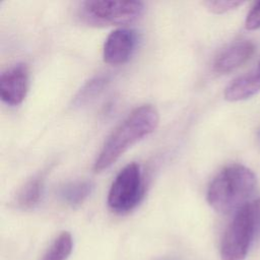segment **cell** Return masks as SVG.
I'll return each instance as SVG.
<instances>
[{"mask_svg": "<svg viewBox=\"0 0 260 260\" xmlns=\"http://www.w3.org/2000/svg\"><path fill=\"white\" fill-rule=\"evenodd\" d=\"M255 187L254 173L245 166L233 164L223 168L210 182L207 202L217 212L236 213L250 202Z\"/></svg>", "mask_w": 260, "mask_h": 260, "instance_id": "obj_2", "label": "cell"}, {"mask_svg": "<svg viewBox=\"0 0 260 260\" xmlns=\"http://www.w3.org/2000/svg\"><path fill=\"white\" fill-rule=\"evenodd\" d=\"M73 240L68 232H62L50 245L41 260H67L72 252Z\"/></svg>", "mask_w": 260, "mask_h": 260, "instance_id": "obj_13", "label": "cell"}, {"mask_svg": "<svg viewBox=\"0 0 260 260\" xmlns=\"http://www.w3.org/2000/svg\"><path fill=\"white\" fill-rule=\"evenodd\" d=\"M109 83V76L105 74L95 75L84 83L74 96L72 103L75 107H81L94 100Z\"/></svg>", "mask_w": 260, "mask_h": 260, "instance_id": "obj_12", "label": "cell"}, {"mask_svg": "<svg viewBox=\"0 0 260 260\" xmlns=\"http://www.w3.org/2000/svg\"><path fill=\"white\" fill-rule=\"evenodd\" d=\"M257 137H258V140H259V142H260V130L258 131V134H257Z\"/></svg>", "mask_w": 260, "mask_h": 260, "instance_id": "obj_19", "label": "cell"}, {"mask_svg": "<svg viewBox=\"0 0 260 260\" xmlns=\"http://www.w3.org/2000/svg\"><path fill=\"white\" fill-rule=\"evenodd\" d=\"M256 241L250 202L235 213L220 244L221 260H244L251 244Z\"/></svg>", "mask_w": 260, "mask_h": 260, "instance_id": "obj_5", "label": "cell"}, {"mask_svg": "<svg viewBox=\"0 0 260 260\" xmlns=\"http://www.w3.org/2000/svg\"><path fill=\"white\" fill-rule=\"evenodd\" d=\"M29 85V72L26 64L17 63L1 73L0 96L8 106H17L23 102Z\"/></svg>", "mask_w": 260, "mask_h": 260, "instance_id": "obj_6", "label": "cell"}, {"mask_svg": "<svg viewBox=\"0 0 260 260\" xmlns=\"http://www.w3.org/2000/svg\"><path fill=\"white\" fill-rule=\"evenodd\" d=\"M93 184L90 181H75L64 185L60 190V197L62 200L72 206L81 205L85 199L91 194Z\"/></svg>", "mask_w": 260, "mask_h": 260, "instance_id": "obj_11", "label": "cell"}, {"mask_svg": "<svg viewBox=\"0 0 260 260\" xmlns=\"http://www.w3.org/2000/svg\"><path fill=\"white\" fill-rule=\"evenodd\" d=\"M255 46L250 41L234 43L223 49L214 59L213 70L217 73H229L241 67L254 54Z\"/></svg>", "mask_w": 260, "mask_h": 260, "instance_id": "obj_8", "label": "cell"}, {"mask_svg": "<svg viewBox=\"0 0 260 260\" xmlns=\"http://www.w3.org/2000/svg\"><path fill=\"white\" fill-rule=\"evenodd\" d=\"M260 91V75L253 72L234 79L224 89V99L229 102L247 100Z\"/></svg>", "mask_w": 260, "mask_h": 260, "instance_id": "obj_9", "label": "cell"}, {"mask_svg": "<svg viewBox=\"0 0 260 260\" xmlns=\"http://www.w3.org/2000/svg\"><path fill=\"white\" fill-rule=\"evenodd\" d=\"M159 114L146 104L135 108L108 136L93 164L95 172L109 169L132 145L151 134L157 127Z\"/></svg>", "mask_w": 260, "mask_h": 260, "instance_id": "obj_1", "label": "cell"}, {"mask_svg": "<svg viewBox=\"0 0 260 260\" xmlns=\"http://www.w3.org/2000/svg\"><path fill=\"white\" fill-rule=\"evenodd\" d=\"M255 71L260 75V60H259V62H258V66H257V68L255 69Z\"/></svg>", "mask_w": 260, "mask_h": 260, "instance_id": "obj_17", "label": "cell"}, {"mask_svg": "<svg viewBox=\"0 0 260 260\" xmlns=\"http://www.w3.org/2000/svg\"><path fill=\"white\" fill-rule=\"evenodd\" d=\"M144 9L141 1H84L78 16L88 25H118L135 21Z\"/></svg>", "mask_w": 260, "mask_h": 260, "instance_id": "obj_3", "label": "cell"}, {"mask_svg": "<svg viewBox=\"0 0 260 260\" xmlns=\"http://www.w3.org/2000/svg\"><path fill=\"white\" fill-rule=\"evenodd\" d=\"M244 2L242 1H231V0H212V1H206L204 2V5L207 7V9L213 13L221 14L225 13L228 11H231L233 9L238 8L241 6Z\"/></svg>", "mask_w": 260, "mask_h": 260, "instance_id": "obj_14", "label": "cell"}, {"mask_svg": "<svg viewBox=\"0 0 260 260\" xmlns=\"http://www.w3.org/2000/svg\"><path fill=\"white\" fill-rule=\"evenodd\" d=\"M137 45V34L132 28L120 27L109 34L104 48L103 58L108 64L119 65L127 62Z\"/></svg>", "mask_w": 260, "mask_h": 260, "instance_id": "obj_7", "label": "cell"}, {"mask_svg": "<svg viewBox=\"0 0 260 260\" xmlns=\"http://www.w3.org/2000/svg\"><path fill=\"white\" fill-rule=\"evenodd\" d=\"M44 190V179L41 176L27 181L16 196V204L23 210L34 208L41 200Z\"/></svg>", "mask_w": 260, "mask_h": 260, "instance_id": "obj_10", "label": "cell"}, {"mask_svg": "<svg viewBox=\"0 0 260 260\" xmlns=\"http://www.w3.org/2000/svg\"><path fill=\"white\" fill-rule=\"evenodd\" d=\"M144 183L142 171L138 164L125 166L114 179L108 193V205L116 213L133 210L142 200Z\"/></svg>", "mask_w": 260, "mask_h": 260, "instance_id": "obj_4", "label": "cell"}, {"mask_svg": "<svg viewBox=\"0 0 260 260\" xmlns=\"http://www.w3.org/2000/svg\"><path fill=\"white\" fill-rule=\"evenodd\" d=\"M157 260H175V259H172V258H160V259H157Z\"/></svg>", "mask_w": 260, "mask_h": 260, "instance_id": "obj_18", "label": "cell"}, {"mask_svg": "<svg viewBox=\"0 0 260 260\" xmlns=\"http://www.w3.org/2000/svg\"><path fill=\"white\" fill-rule=\"evenodd\" d=\"M250 207L252 211L256 240H260V199L250 201Z\"/></svg>", "mask_w": 260, "mask_h": 260, "instance_id": "obj_16", "label": "cell"}, {"mask_svg": "<svg viewBox=\"0 0 260 260\" xmlns=\"http://www.w3.org/2000/svg\"><path fill=\"white\" fill-rule=\"evenodd\" d=\"M245 25L246 28L249 30H255L260 28V1L256 2L247 14Z\"/></svg>", "mask_w": 260, "mask_h": 260, "instance_id": "obj_15", "label": "cell"}]
</instances>
